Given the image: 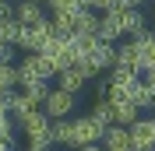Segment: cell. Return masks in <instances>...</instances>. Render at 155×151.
Instances as JSON below:
<instances>
[{"instance_id":"cell-2","label":"cell","mask_w":155,"mask_h":151,"mask_svg":"<svg viewBox=\"0 0 155 151\" xmlns=\"http://www.w3.org/2000/svg\"><path fill=\"white\" fill-rule=\"evenodd\" d=\"M49 77H57V67L46 53H28V56L18 63V88H28V85H39V81H49Z\"/></svg>"},{"instance_id":"cell-35","label":"cell","mask_w":155,"mask_h":151,"mask_svg":"<svg viewBox=\"0 0 155 151\" xmlns=\"http://www.w3.org/2000/svg\"><path fill=\"white\" fill-rule=\"evenodd\" d=\"M130 151H134V148H130Z\"/></svg>"},{"instance_id":"cell-15","label":"cell","mask_w":155,"mask_h":151,"mask_svg":"<svg viewBox=\"0 0 155 151\" xmlns=\"http://www.w3.org/2000/svg\"><path fill=\"white\" fill-rule=\"evenodd\" d=\"M113 105V127H134L137 120H141V109H137L134 102H109Z\"/></svg>"},{"instance_id":"cell-22","label":"cell","mask_w":155,"mask_h":151,"mask_svg":"<svg viewBox=\"0 0 155 151\" xmlns=\"http://www.w3.org/2000/svg\"><path fill=\"white\" fill-rule=\"evenodd\" d=\"M88 116H95L102 127H113V105L109 102H92V113Z\"/></svg>"},{"instance_id":"cell-31","label":"cell","mask_w":155,"mask_h":151,"mask_svg":"<svg viewBox=\"0 0 155 151\" xmlns=\"http://www.w3.org/2000/svg\"><path fill=\"white\" fill-rule=\"evenodd\" d=\"M25 151H46V148H25Z\"/></svg>"},{"instance_id":"cell-1","label":"cell","mask_w":155,"mask_h":151,"mask_svg":"<svg viewBox=\"0 0 155 151\" xmlns=\"http://www.w3.org/2000/svg\"><path fill=\"white\" fill-rule=\"evenodd\" d=\"M78 67L85 70L88 77H99L102 70H113V60H116V46L102 42V39H78Z\"/></svg>"},{"instance_id":"cell-14","label":"cell","mask_w":155,"mask_h":151,"mask_svg":"<svg viewBox=\"0 0 155 151\" xmlns=\"http://www.w3.org/2000/svg\"><path fill=\"white\" fill-rule=\"evenodd\" d=\"M99 39L102 42H109V46H116L120 42V25H116V11H106V14H99Z\"/></svg>"},{"instance_id":"cell-18","label":"cell","mask_w":155,"mask_h":151,"mask_svg":"<svg viewBox=\"0 0 155 151\" xmlns=\"http://www.w3.org/2000/svg\"><path fill=\"white\" fill-rule=\"evenodd\" d=\"M18 63H4L0 67V88H4V95H11V92H18Z\"/></svg>"},{"instance_id":"cell-7","label":"cell","mask_w":155,"mask_h":151,"mask_svg":"<svg viewBox=\"0 0 155 151\" xmlns=\"http://www.w3.org/2000/svg\"><path fill=\"white\" fill-rule=\"evenodd\" d=\"M71 109H74V95L60 92V88H53V92L46 95V102H42V113H46L49 120H71Z\"/></svg>"},{"instance_id":"cell-12","label":"cell","mask_w":155,"mask_h":151,"mask_svg":"<svg viewBox=\"0 0 155 151\" xmlns=\"http://www.w3.org/2000/svg\"><path fill=\"white\" fill-rule=\"evenodd\" d=\"M102 148H106V151H130V148H134V144H130V130H127V127H106Z\"/></svg>"},{"instance_id":"cell-17","label":"cell","mask_w":155,"mask_h":151,"mask_svg":"<svg viewBox=\"0 0 155 151\" xmlns=\"http://www.w3.org/2000/svg\"><path fill=\"white\" fill-rule=\"evenodd\" d=\"M130 102H134L137 109H152V105H155V85H148V81H137L134 98H130Z\"/></svg>"},{"instance_id":"cell-26","label":"cell","mask_w":155,"mask_h":151,"mask_svg":"<svg viewBox=\"0 0 155 151\" xmlns=\"http://www.w3.org/2000/svg\"><path fill=\"white\" fill-rule=\"evenodd\" d=\"M11 53H14V46H7V42L0 39V67H4V63H11Z\"/></svg>"},{"instance_id":"cell-30","label":"cell","mask_w":155,"mask_h":151,"mask_svg":"<svg viewBox=\"0 0 155 151\" xmlns=\"http://www.w3.org/2000/svg\"><path fill=\"white\" fill-rule=\"evenodd\" d=\"M81 151H106L102 144H88V148H81Z\"/></svg>"},{"instance_id":"cell-19","label":"cell","mask_w":155,"mask_h":151,"mask_svg":"<svg viewBox=\"0 0 155 151\" xmlns=\"http://www.w3.org/2000/svg\"><path fill=\"white\" fill-rule=\"evenodd\" d=\"M21 28H25V25H21L18 18H7V21H0V39H4L7 46H18V39H21Z\"/></svg>"},{"instance_id":"cell-11","label":"cell","mask_w":155,"mask_h":151,"mask_svg":"<svg viewBox=\"0 0 155 151\" xmlns=\"http://www.w3.org/2000/svg\"><path fill=\"white\" fill-rule=\"evenodd\" d=\"M57 81H60V92H71V95H78L81 88L92 81V77L81 70V67H67V70H60L57 74Z\"/></svg>"},{"instance_id":"cell-33","label":"cell","mask_w":155,"mask_h":151,"mask_svg":"<svg viewBox=\"0 0 155 151\" xmlns=\"http://www.w3.org/2000/svg\"><path fill=\"white\" fill-rule=\"evenodd\" d=\"M32 4H46V0H32Z\"/></svg>"},{"instance_id":"cell-23","label":"cell","mask_w":155,"mask_h":151,"mask_svg":"<svg viewBox=\"0 0 155 151\" xmlns=\"http://www.w3.org/2000/svg\"><path fill=\"white\" fill-rule=\"evenodd\" d=\"M0 144H14V116L0 120Z\"/></svg>"},{"instance_id":"cell-10","label":"cell","mask_w":155,"mask_h":151,"mask_svg":"<svg viewBox=\"0 0 155 151\" xmlns=\"http://www.w3.org/2000/svg\"><path fill=\"white\" fill-rule=\"evenodd\" d=\"M113 67H127V70L141 74V56H137V42H134V39H124V42L116 46V60H113Z\"/></svg>"},{"instance_id":"cell-24","label":"cell","mask_w":155,"mask_h":151,"mask_svg":"<svg viewBox=\"0 0 155 151\" xmlns=\"http://www.w3.org/2000/svg\"><path fill=\"white\" fill-rule=\"evenodd\" d=\"M81 7H85V11H95V14H106V11L116 7V0H81Z\"/></svg>"},{"instance_id":"cell-28","label":"cell","mask_w":155,"mask_h":151,"mask_svg":"<svg viewBox=\"0 0 155 151\" xmlns=\"http://www.w3.org/2000/svg\"><path fill=\"white\" fill-rule=\"evenodd\" d=\"M141 81H148V85H155V67H152V70H145V74H141Z\"/></svg>"},{"instance_id":"cell-8","label":"cell","mask_w":155,"mask_h":151,"mask_svg":"<svg viewBox=\"0 0 155 151\" xmlns=\"http://www.w3.org/2000/svg\"><path fill=\"white\" fill-rule=\"evenodd\" d=\"M127 130H130V144H134V151H155V116L137 120L134 127H127Z\"/></svg>"},{"instance_id":"cell-13","label":"cell","mask_w":155,"mask_h":151,"mask_svg":"<svg viewBox=\"0 0 155 151\" xmlns=\"http://www.w3.org/2000/svg\"><path fill=\"white\" fill-rule=\"evenodd\" d=\"M14 18L28 28V25H39V21H46V14H42V4H32V0H21V4H14Z\"/></svg>"},{"instance_id":"cell-6","label":"cell","mask_w":155,"mask_h":151,"mask_svg":"<svg viewBox=\"0 0 155 151\" xmlns=\"http://www.w3.org/2000/svg\"><path fill=\"white\" fill-rule=\"evenodd\" d=\"M113 11H116V25H120V35L124 39H137V35L148 32V21H145V14H141L137 7H130V11L113 7Z\"/></svg>"},{"instance_id":"cell-4","label":"cell","mask_w":155,"mask_h":151,"mask_svg":"<svg viewBox=\"0 0 155 151\" xmlns=\"http://www.w3.org/2000/svg\"><path fill=\"white\" fill-rule=\"evenodd\" d=\"M21 130H25V137H28V148H46L49 151V144H53V120H49L42 109H35L32 116H25L21 120Z\"/></svg>"},{"instance_id":"cell-20","label":"cell","mask_w":155,"mask_h":151,"mask_svg":"<svg viewBox=\"0 0 155 151\" xmlns=\"http://www.w3.org/2000/svg\"><path fill=\"white\" fill-rule=\"evenodd\" d=\"M74 120V116H71ZM71 120H53V141L57 144H71V137H74V127H71Z\"/></svg>"},{"instance_id":"cell-27","label":"cell","mask_w":155,"mask_h":151,"mask_svg":"<svg viewBox=\"0 0 155 151\" xmlns=\"http://www.w3.org/2000/svg\"><path fill=\"white\" fill-rule=\"evenodd\" d=\"M145 0H116V7H124V11H130V7H141Z\"/></svg>"},{"instance_id":"cell-21","label":"cell","mask_w":155,"mask_h":151,"mask_svg":"<svg viewBox=\"0 0 155 151\" xmlns=\"http://www.w3.org/2000/svg\"><path fill=\"white\" fill-rule=\"evenodd\" d=\"M46 7L53 11V14H78V11H85L81 0H46Z\"/></svg>"},{"instance_id":"cell-3","label":"cell","mask_w":155,"mask_h":151,"mask_svg":"<svg viewBox=\"0 0 155 151\" xmlns=\"http://www.w3.org/2000/svg\"><path fill=\"white\" fill-rule=\"evenodd\" d=\"M53 39H57V32H53V21H39V25H28V28H21V39H18V49H25V53H46L49 46H53Z\"/></svg>"},{"instance_id":"cell-25","label":"cell","mask_w":155,"mask_h":151,"mask_svg":"<svg viewBox=\"0 0 155 151\" xmlns=\"http://www.w3.org/2000/svg\"><path fill=\"white\" fill-rule=\"evenodd\" d=\"M7 18H14V4L11 0H0V21H7Z\"/></svg>"},{"instance_id":"cell-5","label":"cell","mask_w":155,"mask_h":151,"mask_svg":"<svg viewBox=\"0 0 155 151\" xmlns=\"http://www.w3.org/2000/svg\"><path fill=\"white\" fill-rule=\"evenodd\" d=\"M74 127V137H71V148H88V144H102V133L106 127L95 120V116H74L71 120Z\"/></svg>"},{"instance_id":"cell-29","label":"cell","mask_w":155,"mask_h":151,"mask_svg":"<svg viewBox=\"0 0 155 151\" xmlns=\"http://www.w3.org/2000/svg\"><path fill=\"white\" fill-rule=\"evenodd\" d=\"M4 116H11L7 113V98H0V120H4Z\"/></svg>"},{"instance_id":"cell-34","label":"cell","mask_w":155,"mask_h":151,"mask_svg":"<svg viewBox=\"0 0 155 151\" xmlns=\"http://www.w3.org/2000/svg\"><path fill=\"white\" fill-rule=\"evenodd\" d=\"M11 4H14V0H11Z\"/></svg>"},{"instance_id":"cell-9","label":"cell","mask_w":155,"mask_h":151,"mask_svg":"<svg viewBox=\"0 0 155 151\" xmlns=\"http://www.w3.org/2000/svg\"><path fill=\"white\" fill-rule=\"evenodd\" d=\"M35 109H42V105H39L28 92H11V95H7V113L14 116V123H21L25 116L35 113Z\"/></svg>"},{"instance_id":"cell-16","label":"cell","mask_w":155,"mask_h":151,"mask_svg":"<svg viewBox=\"0 0 155 151\" xmlns=\"http://www.w3.org/2000/svg\"><path fill=\"white\" fill-rule=\"evenodd\" d=\"M137 56H141V74L152 70L155 67V32H145V35H137Z\"/></svg>"},{"instance_id":"cell-32","label":"cell","mask_w":155,"mask_h":151,"mask_svg":"<svg viewBox=\"0 0 155 151\" xmlns=\"http://www.w3.org/2000/svg\"><path fill=\"white\" fill-rule=\"evenodd\" d=\"M0 98H7V95H4V88H0Z\"/></svg>"}]
</instances>
